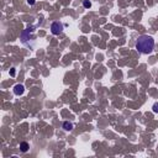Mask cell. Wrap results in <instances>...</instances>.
<instances>
[{
	"label": "cell",
	"instance_id": "4",
	"mask_svg": "<svg viewBox=\"0 0 158 158\" xmlns=\"http://www.w3.org/2000/svg\"><path fill=\"white\" fill-rule=\"evenodd\" d=\"M63 128L65 131H70V130H73V124H72V122H68V121H64Z\"/></svg>",
	"mask_w": 158,
	"mask_h": 158
},
{
	"label": "cell",
	"instance_id": "2",
	"mask_svg": "<svg viewBox=\"0 0 158 158\" xmlns=\"http://www.w3.org/2000/svg\"><path fill=\"white\" fill-rule=\"evenodd\" d=\"M63 31V25L61 22H53L51 26V32L53 35H59L61 32Z\"/></svg>",
	"mask_w": 158,
	"mask_h": 158
},
{
	"label": "cell",
	"instance_id": "3",
	"mask_svg": "<svg viewBox=\"0 0 158 158\" xmlns=\"http://www.w3.org/2000/svg\"><path fill=\"white\" fill-rule=\"evenodd\" d=\"M24 90H25V88H24L22 84H16L14 87V93H15V95H21L24 93Z\"/></svg>",
	"mask_w": 158,
	"mask_h": 158
},
{
	"label": "cell",
	"instance_id": "6",
	"mask_svg": "<svg viewBox=\"0 0 158 158\" xmlns=\"http://www.w3.org/2000/svg\"><path fill=\"white\" fill-rule=\"evenodd\" d=\"M83 5H84L85 9H89V7L92 6V2H90L89 0H84V1H83Z\"/></svg>",
	"mask_w": 158,
	"mask_h": 158
},
{
	"label": "cell",
	"instance_id": "8",
	"mask_svg": "<svg viewBox=\"0 0 158 158\" xmlns=\"http://www.w3.org/2000/svg\"><path fill=\"white\" fill-rule=\"evenodd\" d=\"M27 2H29L30 5H33V4L36 2V0H27Z\"/></svg>",
	"mask_w": 158,
	"mask_h": 158
},
{
	"label": "cell",
	"instance_id": "7",
	"mask_svg": "<svg viewBox=\"0 0 158 158\" xmlns=\"http://www.w3.org/2000/svg\"><path fill=\"white\" fill-rule=\"evenodd\" d=\"M152 109H153V112H156V114H158V103H156V104H153Z\"/></svg>",
	"mask_w": 158,
	"mask_h": 158
},
{
	"label": "cell",
	"instance_id": "9",
	"mask_svg": "<svg viewBox=\"0 0 158 158\" xmlns=\"http://www.w3.org/2000/svg\"><path fill=\"white\" fill-rule=\"evenodd\" d=\"M11 75H15V70H14V68H11Z\"/></svg>",
	"mask_w": 158,
	"mask_h": 158
},
{
	"label": "cell",
	"instance_id": "5",
	"mask_svg": "<svg viewBox=\"0 0 158 158\" xmlns=\"http://www.w3.org/2000/svg\"><path fill=\"white\" fill-rule=\"evenodd\" d=\"M20 148H21V152H27L29 148H30V146H29L27 142H22V143L20 145Z\"/></svg>",
	"mask_w": 158,
	"mask_h": 158
},
{
	"label": "cell",
	"instance_id": "1",
	"mask_svg": "<svg viewBox=\"0 0 158 158\" xmlns=\"http://www.w3.org/2000/svg\"><path fill=\"white\" fill-rule=\"evenodd\" d=\"M155 48V40L148 35H142L136 41V50L142 54H150L153 52Z\"/></svg>",
	"mask_w": 158,
	"mask_h": 158
}]
</instances>
